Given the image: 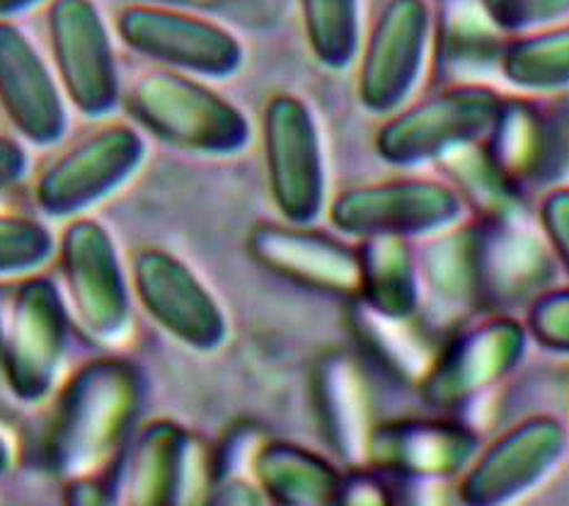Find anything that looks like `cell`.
<instances>
[{
	"label": "cell",
	"instance_id": "6da1fadb",
	"mask_svg": "<svg viewBox=\"0 0 569 506\" xmlns=\"http://www.w3.org/2000/svg\"><path fill=\"white\" fill-rule=\"evenodd\" d=\"M148 380L141 366L124 357L83 364L53 398L47 427V458L69 483L94 477L121 456L141 427Z\"/></svg>",
	"mask_w": 569,
	"mask_h": 506
},
{
	"label": "cell",
	"instance_id": "7a4b0ae2",
	"mask_svg": "<svg viewBox=\"0 0 569 506\" xmlns=\"http://www.w3.org/2000/svg\"><path fill=\"white\" fill-rule=\"evenodd\" d=\"M69 337L71 312L57 281L37 271L0 281V371L20 403L57 393Z\"/></svg>",
	"mask_w": 569,
	"mask_h": 506
},
{
	"label": "cell",
	"instance_id": "3957f363",
	"mask_svg": "<svg viewBox=\"0 0 569 506\" xmlns=\"http://www.w3.org/2000/svg\"><path fill=\"white\" fill-rule=\"evenodd\" d=\"M127 109L156 139L197 156H238L252 136L246 112L204 78L160 66L129 86Z\"/></svg>",
	"mask_w": 569,
	"mask_h": 506
},
{
	"label": "cell",
	"instance_id": "277c9868",
	"mask_svg": "<svg viewBox=\"0 0 569 506\" xmlns=\"http://www.w3.org/2000/svg\"><path fill=\"white\" fill-rule=\"evenodd\" d=\"M528 345L531 339L519 316L482 312L460 323L441 339L437 357L415 388L419 400L439 415L460 413L513 376Z\"/></svg>",
	"mask_w": 569,
	"mask_h": 506
},
{
	"label": "cell",
	"instance_id": "5b68a950",
	"mask_svg": "<svg viewBox=\"0 0 569 506\" xmlns=\"http://www.w3.org/2000/svg\"><path fill=\"white\" fill-rule=\"evenodd\" d=\"M501 102L505 92L487 83L433 88L427 98L388 115L376 133V153L392 168L437 166L453 150L485 141Z\"/></svg>",
	"mask_w": 569,
	"mask_h": 506
},
{
	"label": "cell",
	"instance_id": "8992f818",
	"mask_svg": "<svg viewBox=\"0 0 569 506\" xmlns=\"http://www.w3.org/2000/svg\"><path fill=\"white\" fill-rule=\"evenodd\" d=\"M61 294L71 320L90 339L114 345L131 330L133 291L117 242L104 224L76 216L57 240Z\"/></svg>",
	"mask_w": 569,
	"mask_h": 506
},
{
	"label": "cell",
	"instance_id": "52a82bcc",
	"mask_svg": "<svg viewBox=\"0 0 569 506\" xmlns=\"http://www.w3.org/2000/svg\"><path fill=\"white\" fill-rule=\"evenodd\" d=\"M269 197L289 224H316L328 211V158L318 117L301 95L277 92L262 109Z\"/></svg>",
	"mask_w": 569,
	"mask_h": 506
},
{
	"label": "cell",
	"instance_id": "ba28073f",
	"mask_svg": "<svg viewBox=\"0 0 569 506\" xmlns=\"http://www.w3.org/2000/svg\"><path fill=\"white\" fill-rule=\"evenodd\" d=\"M146 153L141 131L127 121L90 129L39 170L32 189L37 209L69 221L83 216L124 187L141 170Z\"/></svg>",
	"mask_w": 569,
	"mask_h": 506
},
{
	"label": "cell",
	"instance_id": "9c48e42d",
	"mask_svg": "<svg viewBox=\"0 0 569 506\" xmlns=\"http://www.w3.org/2000/svg\"><path fill=\"white\" fill-rule=\"evenodd\" d=\"M335 232L349 240L429 238L468 218L463 201L441 177H392L342 189L328 201Z\"/></svg>",
	"mask_w": 569,
	"mask_h": 506
},
{
	"label": "cell",
	"instance_id": "30bf717a",
	"mask_svg": "<svg viewBox=\"0 0 569 506\" xmlns=\"http://www.w3.org/2000/svg\"><path fill=\"white\" fill-rule=\"evenodd\" d=\"M482 143L497 168L526 197L569 185V90L505 95L495 127Z\"/></svg>",
	"mask_w": 569,
	"mask_h": 506
},
{
	"label": "cell",
	"instance_id": "8fae6325",
	"mask_svg": "<svg viewBox=\"0 0 569 506\" xmlns=\"http://www.w3.org/2000/svg\"><path fill=\"white\" fill-rule=\"evenodd\" d=\"M117 34L139 57L197 78H228L246 61L233 27L178 8L131 3L117 16Z\"/></svg>",
	"mask_w": 569,
	"mask_h": 506
},
{
	"label": "cell",
	"instance_id": "7c38bea8",
	"mask_svg": "<svg viewBox=\"0 0 569 506\" xmlns=\"http://www.w3.org/2000/svg\"><path fill=\"white\" fill-rule=\"evenodd\" d=\"M129 277L133 300L168 337L199 354L226 345L230 323L221 300L182 257L143 248L133 255Z\"/></svg>",
	"mask_w": 569,
	"mask_h": 506
},
{
	"label": "cell",
	"instance_id": "4fadbf2b",
	"mask_svg": "<svg viewBox=\"0 0 569 506\" xmlns=\"http://www.w3.org/2000/svg\"><path fill=\"white\" fill-rule=\"evenodd\" d=\"M472 267H476L478 312L517 316L533 300L560 284L562 269L538 224L531 218L513 221H476Z\"/></svg>",
	"mask_w": 569,
	"mask_h": 506
},
{
	"label": "cell",
	"instance_id": "5bb4252c",
	"mask_svg": "<svg viewBox=\"0 0 569 506\" xmlns=\"http://www.w3.org/2000/svg\"><path fill=\"white\" fill-rule=\"evenodd\" d=\"M569 434L555 415H528L490 444H482L458 477L456 499L463 506H507L558 468Z\"/></svg>",
	"mask_w": 569,
	"mask_h": 506
},
{
	"label": "cell",
	"instance_id": "9a60e30c",
	"mask_svg": "<svg viewBox=\"0 0 569 506\" xmlns=\"http://www.w3.org/2000/svg\"><path fill=\"white\" fill-rule=\"evenodd\" d=\"M433 10L429 0H388L359 49L357 95L371 115L408 105L431 57Z\"/></svg>",
	"mask_w": 569,
	"mask_h": 506
},
{
	"label": "cell",
	"instance_id": "2e32d148",
	"mask_svg": "<svg viewBox=\"0 0 569 506\" xmlns=\"http://www.w3.org/2000/svg\"><path fill=\"white\" fill-rule=\"evenodd\" d=\"M47 34L61 90L86 117L110 115L121 98L114 39L94 0H49Z\"/></svg>",
	"mask_w": 569,
	"mask_h": 506
},
{
	"label": "cell",
	"instance_id": "e0dca14e",
	"mask_svg": "<svg viewBox=\"0 0 569 506\" xmlns=\"http://www.w3.org/2000/svg\"><path fill=\"white\" fill-rule=\"evenodd\" d=\"M194 436L180 421H146L117 458V495L94 483V477L71 483L76 506H180Z\"/></svg>",
	"mask_w": 569,
	"mask_h": 506
},
{
	"label": "cell",
	"instance_id": "ac0fdd59",
	"mask_svg": "<svg viewBox=\"0 0 569 506\" xmlns=\"http://www.w3.org/2000/svg\"><path fill=\"white\" fill-rule=\"evenodd\" d=\"M480 446V434L453 415L378 419L366 465L398 483H449L463 475Z\"/></svg>",
	"mask_w": 569,
	"mask_h": 506
},
{
	"label": "cell",
	"instance_id": "d6986e66",
	"mask_svg": "<svg viewBox=\"0 0 569 506\" xmlns=\"http://www.w3.org/2000/svg\"><path fill=\"white\" fill-rule=\"evenodd\" d=\"M248 255L298 289L342 300L359 296L357 242L313 224L262 221L248 232Z\"/></svg>",
	"mask_w": 569,
	"mask_h": 506
},
{
	"label": "cell",
	"instance_id": "ffe728a7",
	"mask_svg": "<svg viewBox=\"0 0 569 506\" xmlns=\"http://www.w3.org/2000/svg\"><path fill=\"white\" fill-rule=\"evenodd\" d=\"M310 403L320 436L345 468L366 465L371 431L378 424L371 366L357 349H330L310 374Z\"/></svg>",
	"mask_w": 569,
	"mask_h": 506
},
{
	"label": "cell",
	"instance_id": "44dd1931",
	"mask_svg": "<svg viewBox=\"0 0 569 506\" xmlns=\"http://www.w3.org/2000/svg\"><path fill=\"white\" fill-rule=\"evenodd\" d=\"M0 107L32 146H53L69 127L66 95L22 27L0 20Z\"/></svg>",
	"mask_w": 569,
	"mask_h": 506
},
{
	"label": "cell",
	"instance_id": "7402d4cb",
	"mask_svg": "<svg viewBox=\"0 0 569 506\" xmlns=\"http://www.w3.org/2000/svg\"><path fill=\"white\" fill-rule=\"evenodd\" d=\"M507 34L490 20L480 0H443L433 10L431 86L487 83L499 73Z\"/></svg>",
	"mask_w": 569,
	"mask_h": 506
},
{
	"label": "cell",
	"instance_id": "603a6c76",
	"mask_svg": "<svg viewBox=\"0 0 569 506\" xmlns=\"http://www.w3.org/2000/svg\"><path fill=\"white\" fill-rule=\"evenodd\" d=\"M417 250L419 289L422 308L431 318L451 323V330L460 323L480 316L476 294V267H472V240L476 226L472 218L433 232Z\"/></svg>",
	"mask_w": 569,
	"mask_h": 506
},
{
	"label": "cell",
	"instance_id": "cb8c5ba5",
	"mask_svg": "<svg viewBox=\"0 0 569 506\" xmlns=\"http://www.w3.org/2000/svg\"><path fill=\"white\" fill-rule=\"evenodd\" d=\"M349 325L361 359L371 371L383 374L392 383L417 388L441 341L433 339L429 327L415 318H386L351 300Z\"/></svg>",
	"mask_w": 569,
	"mask_h": 506
},
{
	"label": "cell",
	"instance_id": "d4e9b609",
	"mask_svg": "<svg viewBox=\"0 0 569 506\" xmlns=\"http://www.w3.org/2000/svg\"><path fill=\"white\" fill-rule=\"evenodd\" d=\"M254 485L277 506H332L342 470L301 444L264 439L250 463Z\"/></svg>",
	"mask_w": 569,
	"mask_h": 506
},
{
	"label": "cell",
	"instance_id": "484cf974",
	"mask_svg": "<svg viewBox=\"0 0 569 506\" xmlns=\"http://www.w3.org/2000/svg\"><path fill=\"white\" fill-rule=\"evenodd\" d=\"M361 306L386 318H415L422 308L417 250L405 238H366L357 242Z\"/></svg>",
	"mask_w": 569,
	"mask_h": 506
},
{
	"label": "cell",
	"instance_id": "4316f807",
	"mask_svg": "<svg viewBox=\"0 0 569 506\" xmlns=\"http://www.w3.org/2000/svg\"><path fill=\"white\" fill-rule=\"evenodd\" d=\"M441 180L449 182L463 201L468 218L476 221H513L531 218L528 199L509 177L497 168L485 143H470L441 158Z\"/></svg>",
	"mask_w": 569,
	"mask_h": 506
},
{
	"label": "cell",
	"instance_id": "83f0119b",
	"mask_svg": "<svg viewBox=\"0 0 569 506\" xmlns=\"http://www.w3.org/2000/svg\"><path fill=\"white\" fill-rule=\"evenodd\" d=\"M499 76L523 95L569 90V20L519 37H509Z\"/></svg>",
	"mask_w": 569,
	"mask_h": 506
},
{
	"label": "cell",
	"instance_id": "f1b7e54d",
	"mask_svg": "<svg viewBox=\"0 0 569 506\" xmlns=\"http://www.w3.org/2000/svg\"><path fill=\"white\" fill-rule=\"evenodd\" d=\"M306 42L320 66L345 71L361 49V0H298Z\"/></svg>",
	"mask_w": 569,
	"mask_h": 506
},
{
	"label": "cell",
	"instance_id": "f546056e",
	"mask_svg": "<svg viewBox=\"0 0 569 506\" xmlns=\"http://www.w3.org/2000/svg\"><path fill=\"white\" fill-rule=\"evenodd\" d=\"M57 255V236L44 221L18 211H0V281L34 275Z\"/></svg>",
	"mask_w": 569,
	"mask_h": 506
},
{
	"label": "cell",
	"instance_id": "4dcf8cb0",
	"mask_svg": "<svg viewBox=\"0 0 569 506\" xmlns=\"http://www.w3.org/2000/svg\"><path fill=\"white\" fill-rule=\"evenodd\" d=\"M207 16L246 32H269L283 22L289 0H137Z\"/></svg>",
	"mask_w": 569,
	"mask_h": 506
},
{
	"label": "cell",
	"instance_id": "1f68e13d",
	"mask_svg": "<svg viewBox=\"0 0 569 506\" xmlns=\"http://www.w3.org/2000/svg\"><path fill=\"white\" fill-rule=\"evenodd\" d=\"M528 339L558 357H569V284H555L523 310Z\"/></svg>",
	"mask_w": 569,
	"mask_h": 506
},
{
	"label": "cell",
	"instance_id": "d6a6232c",
	"mask_svg": "<svg viewBox=\"0 0 569 506\" xmlns=\"http://www.w3.org/2000/svg\"><path fill=\"white\" fill-rule=\"evenodd\" d=\"M507 37H519L569 20V0H480Z\"/></svg>",
	"mask_w": 569,
	"mask_h": 506
},
{
	"label": "cell",
	"instance_id": "836d02e7",
	"mask_svg": "<svg viewBox=\"0 0 569 506\" xmlns=\"http://www.w3.org/2000/svg\"><path fill=\"white\" fill-rule=\"evenodd\" d=\"M332 506H398L392 480L369 465L345 468Z\"/></svg>",
	"mask_w": 569,
	"mask_h": 506
},
{
	"label": "cell",
	"instance_id": "e575fe53",
	"mask_svg": "<svg viewBox=\"0 0 569 506\" xmlns=\"http://www.w3.org/2000/svg\"><path fill=\"white\" fill-rule=\"evenodd\" d=\"M538 228L546 236L562 275L569 277V185L543 191L538 204Z\"/></svg>",
	"mask_w": 569,
	"mask_h": 506
},
{
	"label": "cell",
	"instance_id": "d590c367",
	"mask_svg": "<svg viewBox=\"0 0 569 506\" xmlns=\"http://www.w3.org/2000/svg\"><path fill=\"white\" fill-rule=\"evenodd\" d=\"M262 489L248 473H219L201 506H264Z\"/></svg>",
	"mask_w": 569,
	"mask_h": 506
},
{
	"label": "cell",
	"instance_id": "8d00e7d4",
	"mask_svg": "<svg viewBox=\"0 0 569 506\" xmlns=\"http://www.w3.org/2000/svg\"><path fill=\"white\" fill-rule=\"evenodd\" d=\"M30 170V156L12 136L0 133V189L18 185Z\"/></svg>",
	"mask_w": 569,
	"mask_h": 506
},
{
	"label": "cell",
	"instance_id": "74e56055",
	"mask_svg": "<svg viewBox=\"0 0 569 506\" xmlns=\"http://www.w3.org/2000/svg\"><path fill=\"white\" fill-rule=\"evenodd\" d=\"M39 3H49V0H0V20H10L12 16H20V12Z\"/></svg>",
	"mask_w": 569,
	"mask_h": 506
},
{
	"label": "cell",
	"instance_id": "f35d334b",
	"mask_svg": "<svg viewBox=\"0 0 569 506\" xmlns=\"http://www.w3.org/2000/svg\"><path fill=\"white\" fill-rule=\"evenodd\" d=\"M10 465H12V444L8 439V434L0 429V475H6Z\"/></svg>",
	"mask_w": 569,
	"mask_h": 506
},
{
	"label": "cell",
	"instance_id": "ab89813d",
	"mask_svg": "<svg viewBox=\"0 0 569 506\" xmlns=\"http://www.w3.org/2000/svg\"><path fill=\"white\" fill-rule=\"evenodd\" d=\"M433 3H443V0H433Z\"/></svg>",
	"mask_w": 569,
	"mask_h": 506
}]
</instances>
